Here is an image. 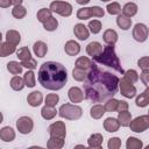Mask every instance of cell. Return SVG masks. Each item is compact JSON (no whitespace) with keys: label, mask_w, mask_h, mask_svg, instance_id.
Wrapping results in <instances>:
<instances>
[{"label":"cell","mask_w":149,"mask_h":149,"mask_svg":"<svg viewBox=\"0 0 149 149\" xmlns=\"http://www.w3.org/2000/svg\"><path fill=\"white\" fill-rule=\"evenodd\" d=\"M85 98L92 102H104L113 98L119 90V77L109 71H104L93 62L84 80Z\"/></svg>","instance_id":"obj_1"},{"label":"cell","mask_w":149,"mask_h":149,"mask_svg":"<svg viewBox=\"0 0 149 149\" xmlns=\"http://www.w3.org/2000/svg\"><path fill=\"white\" fill-rule=\"evenodd\" d=\"M59 116L66 120H78L83 115V109L78 105H72V104H64L59 107L57 111Z\"/></svg>","instance_id":"obj_4"},{"label":"cell","mask_w":149,"mask_h":149,"mask_svg":"<svg viewBox=\"0 0 149 149\" xmlns=\"http://www.w3.org/2000/svg\"><path fill=\"white\" fill-rule=\"evenodd\" d=\"M2 120H3V115H2V113L0 112V123L2 122Z\"/></svg>","instance_id":"obj_54"},{"label":"cell","mask_w":149,"mask_h":149,"mask_svg":"<svg viewBox=\"0 0 149 149\" xmlns=\"http://www.w3.org/2000/svg\"><path fill=\"white\" fill-rule=\"evenodd\" d=\"M63 146H64V139H61V137L50 136V139L47 142V147L49 149H61L63 148Z\"/></svg>","instance_id":"obj_31"},{"label":"cell","mask_w":149,"mask_h":149,"mask_svg":"<svg viewBox=\"0 0 149 149\" xmlns=\"http://www.w3.org/2000/svg\"><path fill=\"white\" fill-rule=\"evenodd\" d=\"M73 34H74V36H76L79 41H85V40H87L88 36H90L88 28H87L85 24H83V23H77V24H74V27H73Z\"/></svg>","instance_id":"obj_12"},{"label":"cell","mask_w":149,"mask_h":149,"mask_svg":"<svg viewBox=\"0 0 149 149\" xmlns=\"http://www.w3.org/2000/svg\"><path fill=\"white\" fill-rule=\"evenodd\" d=\"M92 64H93V61H91L88 57H85V56H81V57L77 58V61L74 63L76 68H79V69L85 70V71H88L91 69Z\"/></svg>","instance_id":"obj_24"},{"label":"cell","mask_w":149,"mask_h":149,"mask_svg":"<svg viewBox=\"0 0 149 149\" xmlns=\"http://www.w3.org/2000/svg\"><path fill=\"white\" fill-rule=\"evenodd\" d=\"M1 41H2V34L0 33V42H1Z\"/></svg>","instance_id":"obj_55"},{"label":"cell","mask_w":149,"mask_h":149,"mask_svg":"<svg viewBox=\"0 0 149 149\" xmlns=\"http://www.w3.org/2000/svg\"><path fill=\"white\" fill-rule=\"evenodd\" d=\"M116 105H118V100L115 98H109V99L106 100V102L104 105V108H105L106 112H115Z\"/></svg>","instance_id":"obj_45"},{"label":"cell","mask_w":149,"mask_h":149,"mask_svg":"<svg viewBox=\"0 0 149 149\" xmlns=\"http://www.w3.org/2000/svg\"><path fill=\"white\" fill-rule=\"evenodd\" d=\"M15 139V132L12 127L5 126L0 129V140L3 142H12Z\"/></svg>","instance_id":"obj_17"},{"label":"cell","mask_w":149,"mask_h":149,"mask_svg":"<svg viewBox=\"0 0 149 149\" xmlns=\"http://www.w3.org/2000/svg\"><path fill=\"white\" fill-rule=\"evenodd\" d=\"M22 65H21V63H19V62H16V61H10V62H8L7 63V70H8V72L9 73H12V74H20L21 72H22Z\"/></svg>","instance_id":"obj_32"},{"label":"cell","mask_w":149,"mask_h":149,"mask_svg":"<svg viewBox=\"0 0 149 149\" xmlns=\"http://www.w3.org/2000/svg\"><path fill=\"white\" fill-rule=\"evenodd\" d=\"M12 5L10 0H0V7L1 8H8Z\"/></svg>","instance_id":"obj_51"},{"label":"cell","mask_w":149,"mask_h":149,"mask_svg":"<svg viewBox=\"0 0 149 149\" xmlns=\"http://www.w3.org/2000/svg\"><path fill=\"white\" fill-rule=\"evenodd\" d=\"M21 65L24 66V68H27L28 70H34L37 66V63H36V61L34 58H29L27 61H22L21 62Z\"/></svg>","instance_id":"obj_47"},{"label":"cell","mask_w":149,"mask_h":149,"mask_svg":"<svg viewBox=\"0 0 149 149\" xmlns=\"http://www.w3.org/2000/svg\"><path fill=\"white\" fill-rule=\"evenodd\" d=\"M12 15L15 17V19H23L26 15H27V9L26 7H23L22 5H16L13 7L12 9Z\"/></svg>","instance_id":"obj_37"},{"label":"cell","mask_w":149,"mask_h":149,"mask_svg":"<svg viewBox=\"0 0 149 149\" xmlns=\"http://www.w3.org/2000/svg\"><path fill=\"white\" fill-rule=\"evenodd\" d=\"M44 101H45V102H44L45 105L51 106V107H55V106L58 104V101H59V95L56 94V93H49V94L45 97Z\"/></svg>","instance_id":"obj_44"},{"label":"cell","mask_w":149,"mask_h":149,"mask_svg":"<svg viewBox=\"0 0 149 149\" xmlns=\"http://www.w3.org/2000/svg\"><path fill=\"white\" fill-rule=\"evenodd\" d=\"M143 147V142L141 140H139L137 137H128L127 142H126V148L127 149H141Z\"/></svg>","instance_id":"obj_35"},{"label":"cell","mask_w":149,"mask_h":149,"mask_svg":"<svg viewBox=\"0 0 149 149\" xmlns=\"http://www.w3.org/2000/svg\"><path fill=\"white\" fill-rule=\"evenodd\" d=\"M64 50L69 56H76V55H78L80 52V45H79L78 42H76L73 40H70V41H68L65 43Z\"/></svg>","instance_id":"obj_16"},{"label":"cell","mask_w":149,"mask_h":149,"mask_svg":"<svg viewBox=\"0 0 149 149\" xmlns=\"http://www.w3.org/2000/svg\"><path fill=\"white\" fill-rule=\"evenodd\" d=\"M137 65L142 69V70H148L149 69V57L148 56H143L137 61Z\"/></svg>","instance_id":"obj_48"},{"label":"cell","mask_w":149,"mask_h":149,"mask_svg":"<svg viewBox=\"0 0 149 149\" xmlns=\"http://www.w3.org/2000/svg\"><path fill=\"white\" fill-rule=\"evenodd\" d=\"M16 51V45H13L10 43L6 42H0V57H7Z\"/></svg>","instance_id":"obj_21"},{"label":"cell","mask_w":149,"mask_h":149,"mask_svg":"<svg viewBox=\"0 0 149 149\" xmlns=\"http://www.w3.org/2000/svg\"><path fill=\"white\" fill-rule=\"evenodd\" d=\"M107 147L108 149H119L121 147V140L119 137H112L108 140Z\"/></svg>","instance_id":"obj_46"},{"label":"cell","mask_w":149,"mask_h":149,"mask_svg":"<svg viewBox=\"0 0 149 149\" xmlns=\"http://www.w3.org/2000/svg\"><path fill=\"white\" fill-rule=\"evenodd\" d=\"M92 61L95 62L97 64H102V65H106L108 68H112L114 69L116 72L119 73H123V69L121 66V63H120V59L119 57L116 56V52H115V49H114V45H106L101 54L95 56V57H92Z\"/></svg>","instance_id":"obj_3"},{"label":"cell","mask_w":149,"mask_h":149,"mask_svg":"<svg viewBox=\"0 0 149 149\" xmlns=\"http://www.w3.org/2000/svg\"><path fill=\"white\" fill-rule=\"evenodd\" d=\"M133 37L137 42H144L148 38V27L144 23H136L133 28Z\"/></svg>","instance_id":"obj_11"},{"label":"cell","mask_w":149,"mask_h":149,"mask_svg":"<svg viewBox=\"0 0 149 149\" xmlns=\"http://www.w3.org/2000/svg\"><path fill=\"white\" fill-rule=\"evenodd\" d=\"M129 127H130V130L134 133H143L149 128V116L144 114L135 118L134 120L130 121Z\"/></svg>","instance_id":"obj_7"},{"label":"cell","mask_w":149,"mask_h":149,"mask_svg":"<svg viewBox=\"0 0 149 149\" xmlns=\"http://www.w3.org/2000/svg\"><path fill=\"white\" fill-rule=\"evenodd\" d=\"M88 31L92 33V34H99L100 30H101V22L99 20H91L88 22Z\"/></svg>","instance_id":"obj_41"},{"label":"cell","mask_w":149,"mask_h":149,"mask_svg":"<svg viewBox=\"0 0 149 149\" xmlns=\"http://www.w3.org/2000/svg\"><path fill=\"white\" fill-rule=\"evenodd\" d=\"M68 97L70 99L71 102H74V104H78V102H81L84 100V93L81 91V88L77 87V86H72L69 88L68 91Z\"/></svg>","instance_id":"obj_13"},{"label":"cell","mask_w":149,"mask_h":149,"mask_svg":"<svg viewBox=\"0 0 149 149\" xmlns=\"http://www.w3.org/2000/svg\"><path fill=\"white\" fill-rule=\"evenodd\" d=\"M16 56L21 61H27V59L31 58V52L27 47H22L16 51Z\"/></svg>","instance_id":"obj_42"},{"label":"cell","mask_w":149,"mask_h":149,"mask_svg":"<svg viewBox=\"0 0 149 149\" xmlns=\"http://www.w3.org/2000/svg\"><path fill=\"white\" fill-rule=\"evenodd\" d=\"M51 14H52V12L50 10V8H41V9L37 12L36 17H37V20H38L41 23H44L49 17L52 16Z\"/></svg>","instance_id":"obj_38"},{"label":"cell","mask_w":149,"mask_h":149,"mask_svg":"<svg viewBox=\"0 0 149 149\" xmlns=\"http://www.w3.org/2000/svg\"><path fill=\"white\" fill-rule=\"evenodd\" d=\"M135 104L137 107H147L149 104V91L148 88H146L142 93H140V95L136 97Z\"/></svg>","instance_id":"obj_29"},{"label":"cell","mask_w":149,"mask_h":149,"mask_svg":"<svg viewBox=\"0 0 149 149\" xmlns=\"http://www.w3.org/2000/svg\"><path fill=\"white\" fill-rule=\"evenodd\" d=\"M104 128L108 133H115V132L119 130L120 123H119V121H118L116 118H112L111 116V118L105 119V121H104Z\"/></svg>","instance_id":"obj_15"},{"label":"cell","mask_w":149,"mask_h":149,"mask_svg":"<svg viewBox=\"0 0 149 149\" xmlns=\"http://www.w3.org/2000/svg\"><path fill=\"white\" fill-rule=\"evenodd\" d=\"M90 1H91V0H76V2H77V3H79V5H81V6L87 5Z\"/></svg>","instance_id":"obj_52"},{"label":"cell","mask_w":149,"mask_h":149,"mask_svg":"<svg viewBox=\"0 0 149 149\" xmlns=\"http://www.w3.org/2000/svg\"><path fill=\"white\" fill-rule=\"evenodd\" d=\"M33 50H34V54H35L37 57L43 58V57L47 55V52H48V45H47V43H44L43 41H37V42L34 43Z\"/></svg>","instance_id":"obj_20"},{"label":"cell","mask_w":149,"mask_h":149,"mask_svg":"<svg viewBox=\"0 0 149 149\" xmlns=\"http://www.w3.org/2000/svg\"><path fill=\"white\" fill-rule=\"evenodd\" d=\"M116 24L122 30H128L132 27V19L125 16L123 14H119L118 17H116Z\"/></svg>","instance_id":"obj_26"},{"label":"cell","mask_w":149,"mask_h":149,"mask_svg":"<svg viewBox=\"0 0 149 149\" xmlns=\"http://www.w3.org/2000/svg\"><path fill=\"white\" fill-rule=\"evenodd\" d=\"M6 41L13 45H17L21 41V35L17 30H14V29H10V30H7L6 33Z\"/></svg>","instance_id":"obj_23"},{"label":"cell","mask_w":149,"mask_h":149,"mask_svg":"<svg viewBox=\"0 0 149 149\" xmlns=\"http://www.w3.org/2000/svg\"><path fill=\"white\" fill-rule=\"evenodd\" d=\"M105 15V10L99 6L92 7H81L77 10V19L79 20H87L92 16L94 17H102Z\"/></svg>","instance_id":"obj_5"},{"label":"cell","mask_w":149,"mask_h":149,"mask_svg":"<svg viewBox=\"0 0 149 149\" xmlns=\"http://www.w3.org/2000/svg\"><path fill=\"white\" fill-rule=\"evenodd\" d=\"M43 27H44V29L48 30V31H54V30H56L57 27H58V21H57L56 17L51 16V17H49V19L43 23Z\"/></svg>","instance_id":"obj_39"},{"label":"cell","mask_w":149,"mask_h":149,"mask_svg":"<svg viewBox=\"0 0 149 149\" xmlns=\"http://www.w3.org/2000/svg\"><path fill=\"white\" fill-rule=\"evenodd\" d=\"M57 114V111L55 107H51V106H48V105H44L41 109V115L44 120H52Z\"/></svg>","instance_id":"obj_27"},{"label":"cell","mask_w":149,"mask_h":149,"mask_svg":"<svg viewBox=\"0 0 149 149\" xmlns=\"http://www.w3.org/2000/svg\"><path fill=\"white\" fill-rule=\"evenodd\" d=\"M105 113H106V111H105V108H104V105H101V104H95V105H93V106L91 107V109H90V115H91V118H93V119H95V120L101 119Z\"/></svg>","instance_id":"obj_25"},{"label":"cell","mask_w":149,"mask_h":149,"mask_svg":"<svg viewBox=\"0 0 149 149\" xmlns=\"http://www.w3.org/2000/svg\"><path fill=\"white\" fill-rule=\"evenodd\" d=\"M50 10L61 16L68 17L72 14V6L66 1H52L50 3Z\"/></svg>","instance_id":"obj_6"},{"label":"cell","mask_w":149,"mask_h":149,"mask_svg":"<svg viewBox=\"0 0 149 149\" xmlns=\"http://www.w3.org/2000/svg\"><path fill=\"white\" fill-rule=\"evenodd\" d=\"M104 137L100 133H94L87 139V144L90 148H101Z\"/></svg>","instance_id":"obj_22"},{"label":"cell","mask_w":149,"mask_h":149,"mask_svg":"<svg viewBox=\"0 0 149 149\" xmlns=\"http://www.w3.org/2000/svg\"><path fill=\"white\" fill-rule=\"evenodd\" d=\"M119 90H120L121 95H123L125 98L132 99L136 95V87L134 86V84L128 83L123 78L119 79Z\"/></svg>","instance_id":"obj_8"},{"label":"cell","mask_w":149,"mask_h":149,"mask_svg":"<svg viewBox=\"0 0 149 149\" xmlns=\"http://www.w3.org/2000/svg\"><path fill=\"white\" fill-rule=\"evenodd\" d=\"M102 49H104V48H102L101 43L94 41V42H91V43L87 44V47H86V52H87L88 56L95 57V56H98V55L101 54Z\"/></svg>","instance_id":"obj_18"},{"label":"cell","mask_w":149,"mask_h":149,"mask_svg":"<svg viewBox=\"0 0 149 149\" xmlns=\"http://www.w3.org/2000/svg\"><path fill=\"white\" fill-rule=\"evenodd\" d=\"M23 81H24V85L27 87H34L36 85V79H35V73L33 70H28L24 76H23Z\"/></svg>","instance_id":"obj_34"},{"label":"cell","mask_w":149,"mask_h":149,"mask_svg":"<svg viewBox=\"0 0 149 149\" xmlns=\"http://www.w3.org/2000/svg\"><path fill=\"white\" fill-rule=\"evenodd\" d=\"M86 74H87V71L81 70V69H79V68H76V66H74V69L72 70V77H73V79L77 80V81H84L85 78H86Z\"/></svg>","instance_id":"obj_40"},{"label":"cell","mask_w":149,"mask_h":149,"mask_svg":"<svg viewBox=\"0 0 149 149\" xmlns=\"http://www.w3.org/2000/svg\"><path fill=\"white\" fill-rule=\"evenodd\" d=\"M22 1H23V0H10L12 5H14V6H16V5H21Z\"/></svg>","instance_id":"obj_53"},{"label":"cell","mask_w":149,"mask_h":149,"mask_svg":"<svg viewBox=\"0 0 149 149\" xmlns=\"http://www.w3.org/2000/svg\"><path fill=\"white\" fill-rule=\"evenodd\" d=\"M106 9H107V13L111 15H119L121 13V6L119 2H115V1L112 3H108Z\"/></svg>","instance_id":"obj_43"},{"label":"cell","mask_w":149,"mask_h":149,"mask_svg":"<svg viewBox=\"0 0 149 149\" xmlns=\"http://www.w3.org/2000/svg\"><path fill=\"white\" fill-rule=\"evenodd\" d=\"M48 130H49V135L54 136V137L65 139V136H66V127L63 121H56V122L51 123L49 126Z\"/></svg>","instance_id":"obj_10"},{"label":"cell","mask_w":149,"mask_h":149,"mask_svg":"<svg viewBox=\"0 0 149 149\" xmlns=\"http://www.w3.org/2000/svg\"><path fill=\"white\" fill-rule=\"evenodd\" d=\"M38 83L47 90L58 91L63 88L68 81V71L65 66L58 62H44L37 73Z\"/></svg>","instance_id":"obj_2"},{"label":"cell","mask_w":149,"mask_h":149,"mask_svg":"<svg viewBox=\"0 0 149 149\" xmlns=\"http://www.w3.org/2000/svg\"><path fill=\"white\" fill-rule=\"evenodd\" d=\"M100 1H102V2H107V1H109V0H100Z\"/></svg>","instance_id":"obj_56"},{"label":"cell","mask_w":149,"mask_h":149,"mask_svg":"<svg viewBox=\"0 0 149 149\" xmlns=\"http://www.w3.org/2000/svg\"><path fill=\"white\" fill-rule=\"evenodd\" d=\"M123 79L127 80L130 84H135L139 80V73L135 70L129 69V70H127V71L123 72Z\"/></svg>","instance_id":"obj_36"},{"label":"cell","mask_w":149,"mask_h":149,"mask_svg":"<svg viewBox=\"0 0 149 149\" xmlns=\"http://www.w3.org/2000/svg\"><path fill=\"white\" fill-rule=\"evenodd\" d=\"M122 14L127 17H133L136 13H137V5L134 2H127L123 7H122Z\"/></svg>","instance_id":"obj_28"},{"label":"cell","mask_w":149,"mask_h":149,"mask_svg":"<svg viewBox=\"0 0 149 149\" xmlns=\"http://www.w3.org/2000/svg\"><path fill=\"white\" fill-rule=\"evenodd\" d=\"M118 33L114 30V29H106L102 34V38L105 41L106 44L108 45H114L118 41Z\"/></svg>","instance_id":"obj_19"},{"label":"cell","mask_w":149,"mask_h":149,"mask_svg":"<svg viewBox=\"0 0 149 149\" xmlns=\"http://www.w3.org/2000/svg\"><path fill=\"white\" fill-rule=\"evenodd\" d=\"M140 79L142 80V83L146 86H148V84H149V69L148 70H142V73L140 74Z\"/></svg>","instance_id":"obj_50"},{"label":"cell","mask_w":149,"mask_h":149,"mask_svg":"<svg viewBox=\"0 0 149 149\" xmlns=\"http://www.w3.org/2000/svg\"><path fill=\"white\" fill-rule=\"evenodd\" d=\"M128 108H129V105H128V102L127 101H125V100H118V105H116V112L119 113V112H123V111H128Z\"/></svg>","instance_id":"obj_49"},{"label":"cell","mask_w":149,"mask_h":149,"mask_svg":"<svg viewBox=\"0 0 149 149\" xmlns=\"http://www.w3.org/2000/svg\"><path fill=\"white\" fill-rule=\"evenodd\" d=\"M43 101V95L40 91H33L31 93L28 94L27 97V102L31 106V107H37L42 104Z\"/></svg>","instance_id":"obj_14"},{"label":"cell","mask_w":149,"mask_h":149,"mask_svg":"<svg viewBox=\"0 0 149 149\" xmlns=\"http://www.w3.org/2000/svg\"><path fill=\"white\" fill-rule=\"evenodd\" d=\"M16 128H17L19 133H21L23 135L29 134L34 128V121L29 116H21L16 121Z\"/></svg>","instance_id":"obj_9"},{"label":"cell","mask_w":149,"mask_h":149,"mask_svg":"<svg viewBox=\"0 0 149 149\" xmlns=\"http://www.w3.org/2000/svg\"><path fill=\"white\" fill-rule=\"evenodd\" d=\"M116 119H118L120 126H122V127H128L129 123H130V121H132V114H130L128 111L119 112Z\"/></svg>","instance_id":"obj_30"},{"label":"cell","mask_w":149,"mask_h":149,"mask_svg":"<svg viewBox=\"0 0 149 149\" xmlns=\"http://www.w3.org/2000/svg\"><path fill=\"white\" fill-rule=\"evenodd\" d=\"M10 87L14 90V91H21L26 85H24V81H23V78H21L20 76L15 74L12 79H10Z\"/></svg>","instance_id":"obj_33"}]
</instances>
